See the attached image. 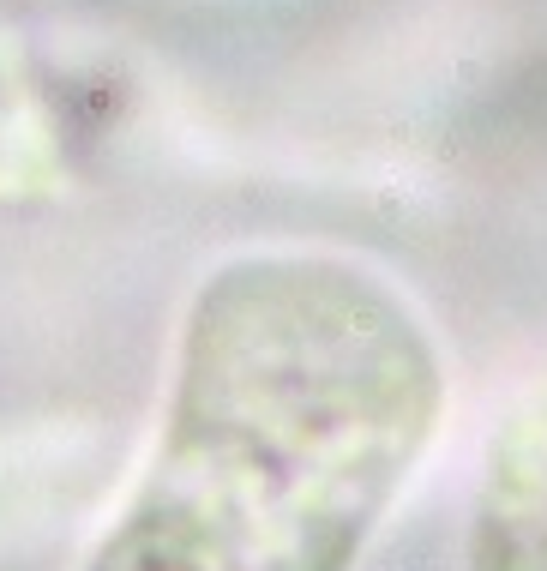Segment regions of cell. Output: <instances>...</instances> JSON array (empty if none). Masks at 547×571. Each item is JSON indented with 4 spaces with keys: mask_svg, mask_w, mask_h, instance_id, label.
<instances>
[{
    "mask_svg": "<svg viewBox=\"0 0 547 571\" xmlns=\"http://www.w3.org/2000/svg\"><path fill=\"white\" fill-rule=\"evenodd\" d=\"M445 355L385 271L241 253L193 289L84 571H355L439 433Z\"/></svg>",
    "mask_w": 547,
    "mask_h": 571,
    "instance_id": "obj_1",
    "label": "cell"
},
{
    "mask_svg": "<svg viewBox=\"0 0 547 571\" xmlns=\"http://www.w3.org/2000/svg\"><path fill=\"white\" fill-rule=\"evenodd\" d=\"M469 523V571H547V373L493 433Z\"/></svg>",
    "mask_w": 547,
    "mask_h": 571,
    "instance_id": "obj_2",
    "label": "cell"
}]
</instances>
